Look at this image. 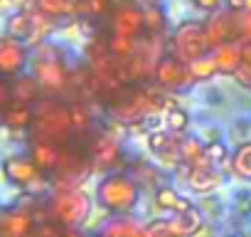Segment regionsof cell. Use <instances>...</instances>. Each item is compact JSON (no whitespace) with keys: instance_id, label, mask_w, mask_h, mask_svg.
Returning a JSON list of instances; mask_svg holds the SVG:
<instances>
[{"instance_id":"28","label":"cell","mask_w":251,"mask_h":237,"mask_svg":"<svg viewBox=\"0 0 251 237\" xmlns=\"http://www.w3.org/2000/svg\"><path fill=\"white\" fill-rule=\"evenodd\" d=\"M69 118H72V129L76 134H86L89 126H91V116H89L86 106L79 104V101H72L69 104Z\"/></svg>"},{"instance_id":"8","label":"cell","mask_w":251,"mask_h":237,"mask_svg":"<svg viewBox=\"0 0 251 237\" xmlns=\"http://www.w3.org/2000/svg\"><path fill=\"white\" fill-rule=\"evenodd\" d=\"M236 20H239V13L236 10H214L209 15V20L204 23V35H207V45H209V52L217 50L219 45L229 42V40H239L236 35Z\"/></svg>"},{"instance_id":"30","label":"cell","mask_w":251,"mask_h":237,"mask_svg":"<svg viewBox=\"0 0 251 237\" xmlns=\"http://www.w3.org/2000/svg\"><path fill=\"white\" fill-rule=\"evenodd\" d=\"M163 28H165V13L160 10V5L143 10V32L158 35V32H163Z\"/></svg>"},{"instance_id":"25","label":"cell","mask_w":251,"mask_h":237,"mask_svg":"<svg viewBox=\"0 0 251 237\" xmlns=\"http://www.w3.org/2000/svg\"><path fill=\"white\" fill-rule=\"evenodd\" d=\"M231 171L236 178H244V180H251V141L249 144H241L234 156H231Z\"/></svg>"},{"instance_id":"34","label":"cell","mask_w":251,"mask_h":237,"mask_svg":"<svg viewBox=\"0 0 251 237\" xmlns=\"http://www.w3.org/2000/svg\"><path fill=\"white\" fill-rule=\"evenodd\" d=\"M204 156H207L214 166H219V163L226 158V146H224L222 141H212V144L204 146Z\"/></svg>"},{"instance_id":"26","label":"cell","mask_w":251,"mask_h":237,"mask_svg":"<svg viewBox=\"0 0 251 237\" xmlns=\"http://www.w3.org/2000/svg\"><path fill=\"white\" fill-rule=\"evenodd\" d=\"M163 118H165L168 131H173V134H185V129L190 126V116H187V111L180 109V106H175V104L168 106V111H165Z\"/></svg>"},{"instance_id":"35","label":"cell","mask_w":251,"mask_h":237,"mask_svg":"<svg viewBox=\"0 0 251 237\" xmlns=\"http://www.w3.org/2000/svg\"><path fill=\"white\" fill-rule=\"evenodd\" d=\"M146 237H175L168 227V220H153L151 225H146Z\"/></svg>"},{"instance_id":"10","label":"cell","mask_w":251,"mask_h":237,"mask_svg":"<svg viewBox=\"0 0 251 237\" xmlns=\"http://www.w3.org/2000/svg\"><path fill=\"white\" fill-rule=\"evenodd\" d=\"M27 64V45L10 35L0 40V72L3 77H18Z\"/></svg>"},{"instance_id":"22","label":"cell","mask_w":251,"mask_h":237,"mask_svg":"<svg viewBox=\"0 0 251 237\" xmlns=\"http://www.w3.org/2000/svg\"><path fill=\"white\" fill-rule=\"evenodd\" d=\"M32 32V13L30 10H18L5 20V35L15 40H27Z\"/></svg>"},{"instance_id":"37","label":"cell","mask_w":251,"mask_h":237,"mask_svg":"<svg viewBox=\"0 0 251 237\" xmlns=\"http://www.w3.org/2000/svg\"><path fill=\"white\" fill-rule=\"evenodd\" d=\"M192 5L200 8V10H204V13H214V10H219L222 0H192Z\"/></svg>"},{"instance_id":"11","label":"cell","mask_w":251,"mask_h":237,"mask_svg":"<svg viewBox=\"0 0 251 237\" xmlns=\"http://www.w3.org/2000/svg\"><path fill=\"white\" fill-rule=\"evenodd\" d=\"M185 180L192 193H214L222 185V173L212 163H190V173Z\"/></svg>"},{"instance_id":"20","label":"cell","mask_w":251,"mask_h":237,"mask_svg":"<svg viewBox=\"0 0 251 237\" xmlns=\"http://www.w3.org/2000/svg\"><path fill=\"white\" fill-rule=\"evenodd\" d=\"M27 3H30V10H37L52 20L76 13V0H27Z\"/></svg>"},{"instance_id":"31","label":"cell","mask_w":251,"mask_h":237,"mask_svg":"<svg viewBox=\"0 0 251 237\" xmlns=\"http://www.w3.org/2000/svg\"><path fill=\"white\" fill-rule=\"evenodd\" d=\"M180 153H182V163H195L204 153V146L200 144V139L180 136Z\"/></svg>"},{"instance_id":"17","label":"cell","mask_w":251,"mask_h":237,"mask_svg":"<svg viewBox=\"0 0 251 237\" xmlns=\"http://www.w3.org/2000/svg\"><path fill=\"white\" fill-rule=\"evenodd\" d=\"M32 161L40 166L42 173L57 171L59 163H62V148H59V144H52V141H35V144H32Z\"/></svg>"},{"instance_id":"21","label":"cell","mask_w":251,"mask_h":237,"mask_svg":"<svg viewBox=\"0 0 251 237\" xmlns=\"http://www.w3.org/2000/svg\"><path fill=\"white\" fill-rule=\"evenodd\" d=\"M40 82L35 79V74H18L13 79V94L15 101H25V104H35L40 99Z\"/></svg>"},{"instance_id":"13","label":"cell","mask_w":251,"mask_h":237,"mask_svg":"<svg viewBox=\"0 0 251 237\" xmlns=\"http://www.w3.org/2000/svg\"><path fill=\"white\" fill-rule=\"evenodd\" d=\"M214 64L219 74H234L241 64H244V42L241 40H229L224 45H219L217 50H212Z\"/></svg>"},{"instance_id":"16","label":"cell","mask_w":251,"mask_h":237,"mask_svg":"<svg viewBox=\"0 0 251 237\" xmlns=\"http://www.w3.org/2000/svg\"><path fill=\"white\" fill-rule=\"evenodd\" d=\"M35 121V104H25V101H13L3 109V124L13 131H23L30 129Z\"/></svg>"},{"instance_id":"6","label":"cell","mask_w":251,"mask_h":237,"mask_svg":"<svg viewBox=\"0 0 251 237\" xmlns=\"http://www.w3.org/2000/svg\"><path fill=\"white\" fill-rule=\"evenodd\" d=\"M3 173H5V178L10 183H15L20 188H30V190H37L40 188L42 190L47 185V178L42 176V171L32 161V156L30 158H25V156H10V158H5L3 161Z\"/></svg>"},{"instance_id":"39","label":"cell","mask_w":251,"mask_h":237,"mask_svg":"<svg viewBox=\"0 0 251 237\" xmlns=\"http://www.w3.org/2000/svg\"><path fill=\"white\" fill-rule=\"evenodd\" d=\"M241 13H251V0H244V10Z\"/></svg>"},{"instance_id":"18","label":"cell","mask_w":251,"mask_h":237,"mask_svg":"<svg viewBox=\"0 0 251 237\" xmlns=\"http://www.w3.org/2000/svg\"><path fill=\"white\" fill-rule=\"evenodd\" d=\"M165 220L175 237H192L202 227V215L197 207H192L187 212H173V217H165Z\"/></svg>"},{"instance_id":"33","label":"cell","mask_w":251,"mask_h":237,"mask_svg":"<svg viewBox=\"0 0 251 237\" xmlns=\"http://www.w3.org/2000/svg\"><path fill=\"white\" fill-rule=\"evenodd\" d=\"M62 227H64V225H59L57 220H45V222L37 225L27 237H64L67 232H64Z\"/></svg>"},{"instance_id":"24","label":"cell","mask_w":251,"mask_h":237,"mask_svg":"<svg viewBox=\"0 0 251 237\" xmlns=\"http://www.w3.org/2000/svg\"><path fill=\"white\" fill-rule=\"evenodd\" d=\"M106 45H108V52H111L113 57H118V59H128V57L136 52V47H138V37L111 32V37H108Z\"/></svg>"},{"instance_id":"27","label":"cell","mask_w":251,"mask_h":237,"mask_svg":"<svg viewBox=\"0 0 251 237\" xmlns=\"http://www.w3.org/2000/svg\"><path fill=\"white\" fill-rule=\"evenodd\" d=\"M182 134H173V131H163V129H153L151 134H148V146H151V151L155 153V156H160L163 151H168L177 139H180Z\"/></svg>"},{"instance_id":"19","label":"cell","mask_w":251,"mask_h":237,"mask_svg":"<svg viewBox=\"0 0 251 237\" xmlns=\"http://www.w3.org/2000/svg\"><path fill=\"white\" fill-rule=\"evenodd\" d=\"M155 205H158L160 210H168V212H187V210L195 207L187 198H182V195H180L175 188H170V185H160V188L155 190Z\"/></svg>"},{"instance_id":"41","label":"cell","mask_w":251,"mask_h":237,"mask_svg":"<svg viewBox=\"0 0 251 237\" xmlns=\"http://www.w3.org/2000/svg\"><path fill=\"white\" fill-rule=\"evenodd\" d=\"M118 3H126V0H118Z\"/></svg>"},{"instance_id":"15","label":"cell","mask_w":251,"mask_h":237,"mask_svg":"<svg viewBox=\"0 0 251 237\" xmlns=\"http://www.w3.org/2000/svg\"><path fill=\"white\" fill-rule=\"evenodd\" d=\"M118 156H121L118 144H116V139L108 136V134L94 139L91 146H89V158H91L99 168H111V166H116V163H118Z\"/></svg>"},{"instance_id":"29","label":"cell","mask_w":251,"mask_h":237,"mask_svg":"<svg viewBox=\"0 0 251 237\" xmlns=\"http://www.w3.org/2000/svg\"><path fill=\"white\" fill-rule=\"evenodd\" d=\"M190 72H192L195 82H202V79H209L212 74H217V64H214L212 52L200 57V59H195V62H190Z\"/></svg>"},{"instance_id":"12","label":"cell","mask_w":251,"mask_h":237,"mask_svg":"<svg viewBox=\"0 0 251 237\" xmlns=\"http://www.w3.org/2000/svg\"><path fill=\"white\" fill-rule=\"evenodd\" d=\"M111 32L138 37L143 32V10L138 5H123L111 18Z\"/></svg>"},{"instance_id":"14","label":"cell","mask_w":251,"mask_h":237,"mask_svg":"<svg viewBox=\"0 0 251 237\" xmlns=\"http://www.w3.org/2000/svg\"><path fill=\"white\" fill-rule=\"evenodd\" d=\"M0 230H3V237H27L35 230V217L30 210H23V207L8 210L3 215Z\"/></svg>"},{"instance_id":"38","label":"cell","mask_w":251,"mask_h":237,"mask_svg":"<svg viewBox=\"0 0 251 237\" xmlns=\"http://www.w3.org/2000/svg\"><path fill=\"white\" fill-rule=\"evenodd\" d=\"M136 5H138L141 10H148V8H158L160 0H136Z\"/></svg>"},{"instance_id":"23","label":"cell","mask_w":251,"mask_h":237,"mask_svg":"<svg viewBox=\"0 0 251 237\" xmlns=\"http://www.w3.org/2000/svg\"><path fill=\"white\" fill-rule=\"evenodd\" d=\"M103 237H146V227H141L131 217H116L103 230Z\"/></svg>"},{"instance_id":"36","label":"cell","mask_w":251,"mask_h":237,"mask_svg":"<svg viewBox=\"0 0 251 237\" xmlns=\"http://www.w3.org/2000/svg\"><path fill=\"white\" fill-rule=\"evenodd\" d=\"M136 168L143 171V176H133V178L138 180V185H141V183H148V185H155V183H158L160 173H158L153 166H148V163H136Z\"/></svg>"},{"instance_id":"9","label":"cell","mask_w":251,"mask_h":237,"mask_svg":"<svg viewBox=\"0 0 251 237\" xmlns=\"http://www.w3.org/2000/svg\"><path fill=\"white\" fill-rule=\"evenodd\" d=\"M155 82L165 89H187L195 79L190 72V64H185L182 59H177L175 55H168L158 62L155 67Z\"/></svg>"},{"instance_id":"40","label":"cell","mask_w":251,"mask_h":237,"mask_svg":"<svg viewBox=\"0 0 251 237\" xmlns=\"http://www.w3.org/2000/svg\"><path fill=\"white\" fill-rule=\"evenodd\" d=\"M224 237H239V235H224Z\"/></svg>"},{"instance_id":"1","label":"cell","mask_w":251,"mask_h":237,"mask_svg":"<svg viewBox=\"0 0 251 237\" xmlns=\"http://www.w3.org/2000/svg\"><path fill=\"white\" fill-rule=\"evenodd\" d=\"M32 134L35 141H52V144H64L69 139L72 118H69V104H62L52 96L37 99L35 101V121H32Z\"/></svg>"},{"instance_id":"32","label":"cell","mask_w":251,"mask_h":237,"mask_svg":"<svg viewBox=\"0 0 251 237\" xmlns=\"http://www.w3.org/2000/svg\"><path fill=\"white\" fill-rule=\"evenodd\" d=\"M108 5H111V0H76V13L96 18V15H103Z\"/></svg>"},{"instance_id":"2","label":"cell","mask_w":251,"mask_h":237,"mask_svg":"<svg viewBox=\"0 0 251 237\" xmlns=\"http://www.w3.org/2000/svg\"><path fill=\"white\" fill-rule=\"evenodd\" d=\"M141 185L128 173H108L96 185V200L103 210L113 215H128L138 203Z\"/></svg>"},{"instance_id":"3","label":"cell","mask_w":251,"mask_h":237,"mask_svg":"<svg viewBox=\"0 0 251 237\" xmlns=\"http://www.w3.org/2000/svg\"><path fill=\"white\" fill-rule=\"evenodd\" d=\"M32 74H35V79L40 82V89L47 96L59 94L69 84L67 62L62 59V55L52 45H42L37 50V59L32 62Z\"/></svg>"},{"instance_id":"5","label":"cell","mask_w":251,"mask_h":237,"mask_svg":"<svg viewBox=\"0 0 251 237\" xmlns=\"http://www.w3.org/2000/svg\"><path fill=\"white\" fill-rule=\"evenodd\" d=\"M173 55L177 59H182L185 64L209 55V45H207V35H204V23L197 20H185L177 25V30L173 32L170 40Z\"/></svg>"},{"instance_id":"7","label":"cell","mask_w":251,"mask_h":237,"mask_svg":"<svg viewBox=\"0 0 251 237\" xmlns=\"http://www.w3.org/2000/svg\"><path fill=\"white\" fill-rule=\"evenodd\" d=\"M160 106L158 99H153L151 94L146 91H133L131 96H126L116 109H113V116L118 124H126V126H133V124H141L146 118Z\"/></svg>"},{"instance_id":"4","label":"cell","mask_w":251,"mask_h":237,"mask_svg":"<svg viewBox=\"0 0 251 237\" xmlns=\"http://www.w3.org/2000/svg\"><path fill=\"white\" fill-rule=\"evenodd\" d=\"M47 212L52 220H57L64 227H74L84 222L91 212V198L81 188H69V190H57L54 198L47 205Z\"/></svg>"}]
</instances>
